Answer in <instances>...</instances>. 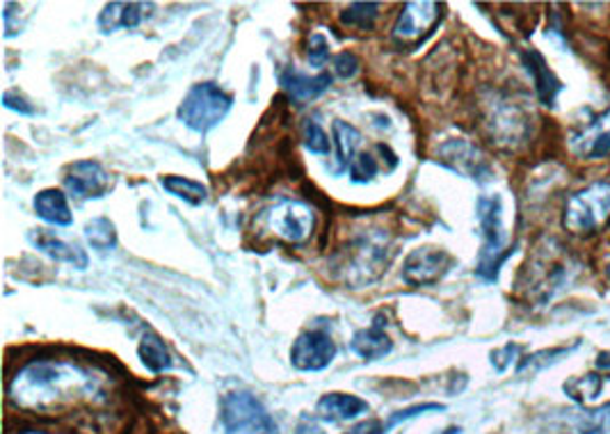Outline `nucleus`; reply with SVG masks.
I'll use <instances>...</instances> for the list:
<instances>
[{
  "label": "nucleus",
  "instance_id": "4c0bfd02",
  "mask_svg": "<svg viewBox=\"0 0 610 434\" xmlns=\"http://www.w3.org/2000/svg\"><path fill=\"white\" fill-rule=\"evenodd\" d=\"M296 434H325V430L319 425V421H315V419L302 417V419L298 421Z\"/></svg>",
  "mask_w": 610,
  "mask_h": 434
},
{
  "label": "nucleus",
  "instance_id": "6e6552de",
  "mask_svg": "<svg viewBox=\"0 0 610 434\" xmlns=\"http://www.w3.org/2000/svg\"><path fill=\"white\" fill-rule=\"evenodd\" d=\"M442 10L444 5L439 3H407L394 23V41L400 46L423 44L426 37L436 28V23L442 21Z\"/></svg>",
  "mask_w": 610,
  "mask_h": 434
},
{
  "label": "nucleus",
  "instance_id": "6ab92c4d",
  "mask_svg": "<svg viewBox=\"0 0 610 434\" xmlns=\"http://www.w3.org/2000/svg\"><path fill=\"white\" fill-rule=\"evenodd\" d=\"M315 409L325 421H355L369 412L371 405L352 394H327L319 400Z\"/></svg>",
  "mask_w": 610,
  "mask_h": 434
},
{
  "label": "nucleus",
  "instance_id": "473e14b6",
  "mask_svg": "<svg viewBox=\"0 0 610 434\" xmlns=\"http://www.w3.org/2000/svg\"><path fill=\"white\" fill-rule=\"evenodd\" d=\"M359 69H361V62L355 53L350 51H344V53H338L334 58V71H336V76L338 79H344V81H350L359 74Z\"/></svg>",
  "mask_w": 610,
  "mask_h": 434
},
{
  "label": "nucleus",
  "instance_id": "20e7f679",
  "mask_svg": "<svg viewBox=\"0 0 610 434\" xmlns=\"http://www.w3.org/2000/svg\"><path fill=\"white\" fill-rule=\"evenodd\" d=\"M392 245H388V236L382 229H371L357 236L350 250L346 252V261L340 268L346 273V279L352 284H371L386 270Z\"/></svg>",
  "mask_w": 610,
  "mask_h": 434
},
{
  "label": "nucleus",
  "instance_id": "1a4fd4ad",
  "mask_svg": "<svg viewBox=\"0 0 610 434\" xmlns=\"http://www.w3.org/2000/svg\"><path fill=\"white\" fill-rule=\"evenodd\" d=\"M336 357V343L323 329L302 331L290 348V364L302 373L325 371Z\"/></svg>",
  "mask_w": 610,
  "mask_h": 434
},
{
  "label": "nucleus",
  "instance_id": "e433bc0d",
  "mask_svg": "<svg viewBox=\"0 0 610 434\" xmlns=\"http://www.w3.org/2000/svg\"><path fill=\"white\" fill-rule=\"evenodd\" d=\"M346 434H386V427L380 421H361Z\"/></svg>",
  "mask_w": 610,
  "mask_h": 434
},
{
  "label": "nucleus",
  "instance_id": "412c9836",
  "mask_svg": "<svg viewBox=\"0 0 610 434\" xmlns=\"http://www.w3.org/2000/svg\"><path fill=\"white\" fill-rule=\"evenodd\" d=\"M522 60H524V67L528 69V74L535 81V89H538V99L545 106H553L555 96L560 92V83H558L553 71L549 69L547 60L538 51H524Z\"/></svg>",
  "mask_w": 610,
  "mask_h": 434
},
{
  "label": "nucleus",
  "instance_id": "7c9ffc66",
  "mask_svg": "<svg viewBox=\"0 0 610 434\" xmlns=\"http://www.w3.org/2000/svg\"><path fill=\"white\" fill-rule=\"evenodd\" d=\"M572 352V348H555V350H542V352H538V354H530V357H526V359H522V364L517 366V371L519 373H528V371H542V369H547V366H551V364H555V361L560 359V357H565V354H570Z\"/></svg>",
  "mask_w": 610,
  "mask_h": 434
},
{
  "label": "nucleus",
  "instance_id": "423d86ee",
  "mask_svg": "<svg viewBox=\"0 0 610 434\" xmlns=\"http://www.w3.org/2000/svg\"><path fill=\"white\" fill-rule=\"evenodd\" d=\"M223 427L227 434H279L275 419L248 391H231L223 398Z\"/></svg>",
  "mask_w": 610,
  "mask_h": 434
},
{
  "label": "nucleus",
  "instance_id": "f03ea898",
  "mask_svg": "<svg viewBox=\"0 0 610 434\" xmlns=\"http://www.w3.org/2000/svg\"><path fill=\"white\" fill-rule=\"evenodd\" d=\"M234 108V96L215 83H198L188 89L179 104V122L198 135L211 133L227 119Z\"/></svg>",
  "mask_w": 610,
  "mask_h": 434
},
{
  "label": "nucleus",
  "instance_id": "a19ab883",
  "mask_svg": "<svg viewBox=\"0 0 610 434\" xmlns=\"http://www.w3.org/2000/svg\"><path fill=\"white\" fill-rule=\"evenodd\" d=\"M606 275H608V277H610V265H608V270H606Z\"/></svg>",
  "mask_w": 610,
  "mask_h": 434
},
{
  "label": "nucleus",
  "instance_id": "b1692460",
  "mask_svg": "<svg viewBox=\"0 0 610 434\" xmlns=\"http://www.w3.org/2000/svg\"><path fill=\"white\" fill-rule=\"evenodd\" d=\"M160 185L169 192V195H175L177 200H183L190 206H202L208 197L206 185L200 183V181H192L188 177L169 174V177L160 179Z\"/></svg>",
  "mask_w": 610,
  "mask_h": 434
},
{
  "label": "nucleus",
  "instance_id": "f257e3e1",
  "mask_svg": "<svg viewBox=\"0 0 610 434\" xmlns=\"http://www.w3.org/2000/svg\"><path fill=\"white\" fill-rule=\"evenodd\" d=\"M99 391V379L71 361H33L10 384V400L26 409L62 407Z\"/></svg>",
  "mask_w": 610,
  "mask_h": 434
},
{
  "label": "nucleus",
  "instance_id": "c85d7f7f",
  "mask_svg": "<svg viewBox=\"0 0 610 434\" xmlns=\"http://www.w3.org/2000/svg\"><path fill=\"white\" fill-rule=\"evenodd\" d=\"M603 382L599 375H585L578 379H572L565 384V391L570 394V398H574L576 402H590L601 394Z\"/></svg>",
  "mask_w": 610,
  "mask_h": 434
},
{
  "label": "nucleus",
  "instance_id": "9b49d317",
  "mask_svg": "<svg viewBox=\"0 0 610 434\" xmlns=\"http://www.w3.org/2000/svg\"><path fill=\"white\" fill-rule=\"evenodd\" d=\"M112 179L96 160H79L67 167L64 188L76 200H101L110 192Z\"/></svg>",
  "mask_w": 610,
  "mask_h": 434
},
{
  "label": "nucleus",
  "instance_id": "c9c22d12",
  "mask_svg": "<svg viewBox=\"0 0 610 434\" xmlns=\"http://www.w3.org/2000/svg\"><path fill=\"white\" fill-rule=\"evenodd\" d=\"M519 354V348L517 346H505L503 350H499V352H494L492 354V366L499 371V373H503L510 364H512V359H515Z\"/></svg>",
  "mask_w": 610,
  "mask_h": 434
},
{
  "label": "nucleus",
  "instance_id": "2f4dec72",
  "mask_svg": "<svg viewBox=\"0 0 610 434\" xmlns=\"http://www.w3.org/2000/svg\"><path fill=\"white\" fill-rule=\"evenodd\" d=\"M330 56H332V51H330V41H327V37H325V35H321V33L311 35V39H309V48H307L309 64H311V67H315V69H321V67H325V64H327Z\"/></svg>",
  "mask_w": 610,
  "mask_h": 434
},
{
  "label": "nucleus",
  "instance_id": "a211bd4d",
  "mask_svg": "<svg viewBox=\"0 0 610 434\" xmlns=\"http://www.w3.org/2000/svg\"><path fill=\"white\" fill-rule=\"evenodd\" d=\"M35 213L39 220L51 227H71L73 225V213L67 202V195L58 188H46L35 195Z\"/></svg>",
  "mask_w": 610,
  "mask_h": 434
},
{
  "label": "nucleus",
  "instance_id": "58836bf2",
  "mask_svg": "<svg viewBox=\"0 0 610 434\" xmlns=\"http://www.w3.org/2000/svg\"><path fill=\"white\" fill-rule=\"evenodd\" d=\"M597 369L610 375V352H601V354L597 357Z\"/></svg>",
  "mask_w": 610,
  "mask_h": 434
},
{
  "label": "nucleus",
  "instance_id": "9d476101",
  "mask_svg": "<svg viewBox=\"0 0 610 434\" xmlns=\"http://www.w3.org/2000/svg\"><path fill=\"white\" fill-rule=\"evenodd\" d=\"M453 258L442 248H419L407 254L403 263V279L409 286H432L451 270Z\"/></svg>",
  "mask_w": 610,
  "mask_h": 434
},
{
  "label": "nucleus",
  "instance_id": "f704fd0d",
  "mask_svg": "<svg viewBox=\"0 0 610 434\" xmlns=\"http://www.w3.org/2000/svg\"><path fill=\"white\" fill-rule=\"evenodd\" d=\"M3 106H5L8 110H12V112L23 114V117H33V114L37 112L35 106L26 99V96L19 94L16 89H8V92L3 94Z\"/></svg>",
  "mask_w": 610,
  "mask_h": 434
},
{
  "label": "nucleus",
  "instance_id": "cd10ccee",
  "mask_svg": "<svg viewBox=\"0 0 610 434\" xmlns=\"http://www.w3.org/2000/svg\"><path fill=\"white\" fill-rule=\"evenodd\" d=\"M302 142H304V149L313 156H330L332 152L330 135L319 122H315V119H307L302 124Z\"/></svg>",
  "mask_w": 610,
  "mask_h": 434
},
{
  "label": "nucleus",
  "instance_id": "5701e85b",
  "mask_svg": "<svg viewBox=\"0 0 610 434\" xmlns=\"http://www.w3.org/2000/svg\"><path fill=\"white\" fill-rule=\"evenodd\" d=\"M137 354L142 359V364L149 369L152 373H165L175 366L172 354L165 348L163 339L156 331H144L140 346H137Z\"/></svg>",
  "mask_w": 610,
  "mask_h": 434
},
{
  "label": "nucleus",
  "instance_id": "72a5a7b5",
  "mask_svg": "<svg viewBox=\"0 0 610 434\" xmlns=\"http://www.w3.org/2000/svg\"><path fill=\"white\" fill-rule=\"evenodd\" d=\"M426 412H444V405H436V402H426V405H414V407H407L403 409V412H396L392 419H388V423L384 425L386 432L392 430L394 425H398L400 421H407V419H414V417H419V414H426Z\"/></svg>",
  "mask_w": 610,
  "mask_h": 434
},
{
  "label": "nucleus",
  "instance_id": "dca6fc26",
  "mask_svg": "<svg viewBox=\"0 0 610 434\" xmlns=\"http://www.w3.org/2000/svg\"><path fill=\"white\" fill-rule=\"evenodd\" d=\"M28 240H31V245L35 250H39L41 254H46L48 258H53L58 263H69L73 265V268H79V270H85L87 268V254L85 250H81L79 245H71V243H64L62 238H58L56 233L51 231H46V229H33L28 233Z\"/></svg>",
  "mask_w": 610,
  "mask_h": 434
},
{
  "label": "nucleus",
  "instance_id": "39448f33",
  "mask_svg": "<svg viewBox=\"0 0 610 434\" xmlns=\"http://www.w3.org/2000/svg\"><path fill=\"white\" fill-rule=\"evenodd\" d=\"M610 222V183L597 181L567 200L563 225L574 233H595Z\"/></svg>",
  "mask_w": 610,
  "mask_h": 434
},
{
  "label": "nucleus",
  "instance_id": "2eb2a0df",
  "mask_svg": "<svg viewBox=\"0 0 610 434\" xmlns=\"http://www.w3.org/2000/svg\"><path fill=\"white\" fill-rule=\"evenodd\" d=\"M154 14V3H110L99 14V31L110 35L115 31H135Z\"/></svg>",
  "mask_w": 610,
  "mask_h": 434
},
{
  "label": "nucleus",
  "instance_id": "4be33fe9",
  "mask_svg": "<svg viewBox=\"0 0 610 434\" xmlns=\"http://www.w3.org/2000/svg\"><path fill=\"white\" fill-rule=\"evenodd\" d=\"M332 140H334V147H336V160H338V174L350 170V165L357 156V147L361 142V133L359 129H355L352 124L344 122V119H336L332 124Z\"/></svg>",
  "mask_w": 610,
  "mask_h": 434
},
{
  "label": "nucleus",
  "instance_id": "f8f14e48",
  "mask_svg": "<svg viewBox=\"0 0 610 434\" xmlns=\"http://www.w3.org/2000/svg\"><path fill=\"white\" fill-rule=\"evenodd\" d=\"M436 160L451 167L453 172L465 174L469 179H482L490 174V162H487L482 152L476 147V144L462 137L446 140L444 144H439Z\"/></svg>",
  "mask_w": 610,
  "mask_h": 434
},
{
  "label": "nucleus",
  "instance_id": "ea45409f",
  "mask_svg": "<svg viewBox=\"0 0 610 434\" xmlns=\"http://www.w3.org/2000/svg\"><path fill=\"white\" fill-rule=\"evenodd\" d=\"M16 434H46L41 430H23V432H16Z\"/></svg>",
  "mask_w": 610,
  "mask_h": 434
},
{
  "label": "nucleus",
  "instance_id": "f3484780",
  "mask_svg": "<svg viewBox=\"0 0 610 434\" xmlns=\"http://www.w3.org/2000/svg\"><path fill=\"white\" fill-rule=\"evenodd\" d=\"M384 316L380 313V316H375L373 325L369 329H359L355 336H352V341H350V350L366 359V361H378V359H384L392 354L394 350V341L388 339V334L384 331Z\"/></svg>",
  "mask_w": 610,
  "mask_h": 434
},
{
  "label": "nucleus",
  "instance_id": "0eeeda50",
  "mask_svg": "<svg viewBox=\"0 0 610 434\" xmlns=\"http://www.w3.org/2000/svg\"><path fill=\"white\" fill-rule=\"evenodd\" d=\"M313 208L300 200H282L265 210V227L290 245H307L313 236Z\"/></svg>",
  "mask_w": 610,
  "mask_h": 434
},
{
  "label": "nucleus",
  "instance_id": "c756f323",
  "mask_svg": "<svg viewBox=\"0 0 610 434\" xmlns=\"http://www.w3.org/2000/svg\"><path fill=\"white\" fill-rule=\"evenodd\" d=\"M348 172H350V181L352 183H371L378 177V172H380V165H378V160L371 154L361 152V154L355 156Z\"/></svg>",
  "mask_w": 610,
  "mask_h": 434
},
{
  "label": "nucleus",
  "instance_id": "aec40b11",
  "mask_svg": "<svg viewBox=\"0 0 610 434\" xmlns=\"http://www.w3.org/2000/svg\"><path fill=\"white\" fill-rule=\"evenodd\" d=\"M492 135L497 137V142L505 144V142H517L524 137L526 133V117L522 114L519 106H512L510 101L499 104L492 110Z\"/></svg>",
  "mask_w": 610,
  "mask_h": 434
},
{
  "label": "nucleus",
  "instance_id": "bb28decb",
  "mask_svg": "<svg viewBox=\"0 0 610 434\" xmlns=\"http://www.w3.org/2000/svg\"><path fill=\"white\" fill-rule=\"evenodd\" d=\"M378 10H380L378 3H352L340 12V23L357 31H373L375 21L380 16Z\"/></svg>",
  "mask_w": 610,
  "mask_h": 434
},
{
  "label": "nucleus",
  "instance_id": "393cba45",
  "mask_svg": "<svg viewBox=\"0 0 610 434\" xmlns=\"http://www.w3.org/2000/svg\"><path fill=\"white\" fill-rule=\"evenodd\" d=\"M570 427L574 434H610V402L588 412H576Z\"/></svg>",
  "mask_w": 610,
  "mask_h": 434
},
{
  "label": "nucleus",
  "instance_id": "7ed1b4c3",
  "mask_svg": "<svg viewBox=\"0 0 610 434\" xmlns=\"http://www.w3.org/2000/svg\"><path fill=\"white\" fill-rule=\"evenodd\" d=\"M503 206L501 197L490 195L478 200V220L482 231V250L478 256V277L494 281L499 277V270L503 261L510 256V250L505 248V231H503Z\"/></svg>",
  "mask_w": 610,
  "mask_h": 434
},
{
  "label": "nucleus",
  "instance_id": "4468645a",
  "mask_svg": "<svg viewBox=\"0 0 610 434\" xmlns=\"http://www.w3.org/2000/svg\"><path fill=\"white\" fill-rule=\"evenodd\" d=\"M570 144L572 152L585 160L610 156V108L603 114L595 117L588 126L574 133Z\"/></svg>",
  "mask_w": 610,
  "mask_h": 434
},
{
  "label": "nucleus",
  "instance_id": "ddd939ff",
  "mask_svg": "<svg viewBox=\"0 0 610 434\" xmlns=\"http://www.w3.org/2000/svg\"><path fill=\"white\" fill-rule=\"evenodd\" d=\"M334 76L323 71V74H315L309 76L304 71L296 69V67H288L279 74V85L282 89L288 94V99L298 106H304L309 101L321 99V96L332 87Z\"/></svg>",
  "mask_w": 610,
  "mask_h": 434
},
{
  "label": "nucleus",
  "instance_id": "a878e982",
  "mask_svg": "<svg viewBox=\"0 0 610 434\" xmlns=\"http://www.w3.org/2000/svg\"><path fill=\"white\" fill-rule=\"evenodd\" d=\"M85 240L92 250L108 252L117 248V227L108 217H94L85 225Z\"/></svg>",
  "mask_w": 610,
  "mask_h": 434
}]
</instances>
